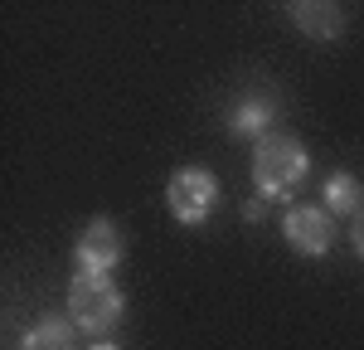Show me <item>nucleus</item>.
Instances as JSON below:
<instances>
[{"label": "nucleus", "instance_id": "obj_1", "mask_svg": "<svg viewBox=\"0 0 364 350\" xmlns=\"http://www.w3.org/2000/svg\"><path fill=\"white\" fill-rule=\"evenodd\" d=\"M306 175H311V156L291 132H267L252 146V185H257V195L267 204L287 200Z\"/></svg>", "mask_w": 364, "mask_h": 350}, {"label": "nucleus", "instance_id": "obj_2", "mask_svg": "<svg viewBox=\"0 0 364 350\" xmlns=\"http://www.w3.org/2000/svg\"><path fill=\"white\" fill-rule=\"evenodd\" d=\"M127 312V297L102 272H73L68 282V321L78 331H112Z\"/></svg>", "mask_w": 364, "mask_h": 350}, {"label": "nucleus", "instance_id": "obj_3", "mask_svg": "<svg viewBox=\"0 0 364 350\" xmlns=\"http://www.w3.org/2000/svg\"><path fill=\"white\" fill-rule=\"evenodd\" d=\"M219 204V175L204 166H180L166 185V209L180 224H204Z\"/></svg>", "mask_w": 364, "mask_h": 350}, {"label": "nucleus", "instance_id": "obj_4", "mask_svg": "<svg viewBox=\"0 0 364 350\" xmlns=\"http://www.w3.org/2000/svg\"><path fill=\"white\" fill-rule=\"evenodd\" d=\"M282 238L301 258H326L336 243V214H326V204H291L282 214Z\"/></svg>", "mask_w": 364, "mask_h": 350}, {"label": "nucleus", "instance_id": "obj_5", "mask_svg": "<svg viewBox=\"0 0 364 350\" xmlns=\"http://www.w3.org/2000/svg\"><path fill=\"white\" fill-rule=\"evenodd\" d=\"M127 253V238L117 229L112 219H92L83 233H78V243H73V262H78V272H102V277H112V267L122 262Z\"/></svg>", "mask_w": 364, "mask_h": 350}, {"label": "nucleus", "instance_id": "obj_6", "mask_svg": "<svg viewBox=\"0 0 364 350\" xmlns=\"http://www.w3.org/2000/svg\"><path fill=\"white\" fill-rule=\"evenodd\" d=\"M272 122H277V102L267 97V92H248V97H238L233 107H228V132L233 137H267L272 132Z\"/></svg>", "mask_w": 364, "mask_h": 350}, {"label": "nucleus", "instance_id": "obj_7", "mask_svg": "<svg viewBox=\"0 0 364 350\" xmlns=\"http://www.w3.org/2000/svg\"><path fill=\"white\" fill-rule=\"evenodd\" d=\"M287 15H291L296 29L311 34V39H336L340 29H345V10L331 5V0H321V5H311V0H291V5H287Z\"/></svg>", "mask_w": 364, "mask_h": 350}, {"label": "nucleus", "instance_id": "obj_8", "mask_svg": "<svg viewBox=\"0 0 364 350\" xmlns=\"http://www.w3.org/2000/svg\"><path fill=\"white\" fill-rule=\"evenodd\" d=\"M321 204H326V214H350V219H360V214H364V185H360L350 171L326 175Z\"/></svg>", "mask_w": 364, "mask_h": 350}, {"label": "nucleus", "instance_id": "obj_9", "mask_svg": "<svg viewBox=\"0 0 364 350\" xmlns=\"http://www.w3.org/2000/svg\"><path fill=\"white\" fill-rule=\"evenodd\" d=\"M73 321H63V317H44V321H34L25 336H20V350H78V341H73Z\"/></svg>", "mask_w": 364, "mask_h": 350}, {"label": "nucleus", "instance_id": "obj_10", "mask_svg": "<svg viewBox=\"0 0 364 350\" xmlns=\"http://www.w3.org/2000/svg\"><path fill=\"white\" fill-rule=\"evenodd\" d=\"M262 214H267V200H262V195H252V200L243 204V219H248V224H257Z\"/></svg>", "mask_w": 364, "mask_h": 350}, {"label": "nucleus", "instance_id": "obj_11", "mask_svg": "<svg viewBox=\"0 0 364 350\" xmlns=\"http://www.w3.org/2000/svg\"><path fill=\"white\" fill-rule=\"evenodd\" d=\"M350 243H355V253L364 258V214L355 219V224H350Z\"/></svg>", "mask_w": 364, "mask_h": 350}, {"label": "nucleus", "instance_id": "obj_12", "mask_svg": "<svg viewBox=\"0 0 364 350\" xmlns=\"http://www.w3.org/2000/svg\"><path fill=\"white\" fill-rule=\"evenodd\" d=\"M92 350H122V346H112V341H97V346H92Z\"/></svg>", "mask_w": 364, "mask_h": 350}]
</instances>
